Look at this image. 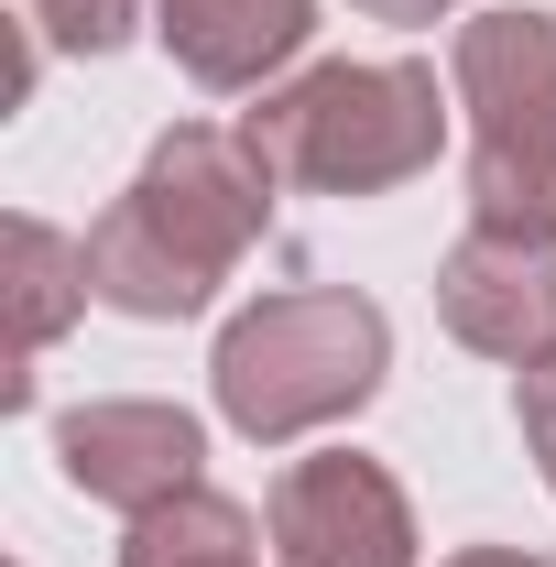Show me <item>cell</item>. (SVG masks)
<instances>
[{
    "instance_id": "obj_1",
    "label": "cell",
    "mask_w": 556,
    "mask_h": 567,
    "mask_svg": "<svg viewBox=\"0 0 556 567\" xmlns=\"http://www.w3.org/2000/svg\"><path fill=\"white\" fill-rule=\"evenodd\" d=\"M274 164L251 132L218 121H175L142 153V175L121 186V208L87 229V284L121 317H197L229 262L274 229Z\"/></svg>"
},
{
    "instance_id": "obj_2",
    "label": "cell",
    "mask_w": 556,
    "mask_h": 567,
    "mask_svg": "<svg viewBox=\"0 0 556 567\" xmlns=\"http://www.w3.org/2000/svg\"><path fill=\"white\" fill-rule=\"evenodd\" d=\"M393 371V328L371 295L349 284H295V295H262L218 328V360H208V393L240 436H306V425H339L382 393Z\"/></svg>"
},
{
    "instance_id": "obj_3",
    "label": "cell",
    "mask_w": 556,
    "mask_h": 567,
    "mask_svg": "<svg viewBox=\"0 0 556 567\" xmlns=\"http://www.w3.org/2000/svg\"><path fill=\"white\" fill-rule=\"evenodd\" d=\"M240 132L306 197H382V186L436 164L447 99H436V66H415V55H393V66H349L339 55V66H306L295 87H262V110Z\"/></svg>"
},
{
    "instance_id": "obj_4",
    "label": "cell",
    "mask_w": 556,
    "mask_h": 567,
    "mask_svg": "<svg viewBox=\"0 0 556 567\" xmlns=\"http://www.w3.org/2000/svg\"><path fill=\"white\" fill-rule=\"evenodd\" d=\"M459 110H470V229L556 251V11L459 22Z\"/></svg>"
},
{
    "instance_id": "obj_5",
    "label": "cell",
    "mask_w": 556,
    "mask_h": 567,
    "mask_svg": "<svg viewBox=\"0 0 556 567\" xmlns=\"http://www.w3.org/2000/svg\"><path fill=\"white\" fill-rule=\"evenodd\" d=\"M274 557L284 567H415V502L360 447L295 458L274 481Z\"/></svg>"
},
{
    "instance_id": "obj_6",
    "label": "cell",
    "mask_w": 556,
    "mask_h": 567,
    "mask_svg": "<svg viewBox=\"0 0 556 567\" xmlns=\"http://www.w3.org/2000/svg\"><path fill=\"white\" fill-rule=\"evenodd\" d=\"M55 458H66V481L87 502H110V513H164L175 492H197V458H208V436L186 404H76L55 425Z\"/></svg>"
},
{
    "instance_id": "obj_7",
    "label": "cell",
    "mask_w": 556,
    "mask_h": 567,
    "mask_svg": "<svg viewBox=\"0 0 556 567\" xmlns=\"http://www.w3.org/2000/svg\"><path fill=\"white\" fill-rule=\"evenodd\" d=\"M436 317L481 360H513V371L556 360V251L546 240H491V229H470L436 262Z\"/></svg>"
},
{
    "instance_id": "obj_8",
    "label": "cell",
    "mask_w": 556,
    "mask_h": 567,
    "mask_svg": "<svg viewBox=\"0 0 556 567\" xmlns=\"http://www.w3.org/2000/svg\"><path fill=\"white\" fill-rule=\"evenodd\" d=\"M153 33L197 87H262L274 66L306 55L317 0H153Z\"/></svg>"
},
{
    "instance_id": "obj_9",
    "label": "cell",
    "mask_w": 556,
    "mask_h": 567,
    "mask_svg": "<svg viewBox=\"0 0 556 567\" xmlns=\"http://www.w3.org/2000/svg\"><path fill=\"white\" fill-rule=\"evenodd\" d=\"M0 274H11V371H0V404H33V360L76 328V306L99 295L87 284V240L44 229V218H11L0 229Z\"/></svg>"
},
{
    "instance_id": "obj_10",
    "label": "cell",
    "mask_w": 556,
    "mask_h": 567,
    "mask_svg": "<svg viewBox=\"0 0 556 567\" xmlns=\"http://www.w3.org/2000/svg\"><path fill=\"white\" fill-rule=\"evenodd\" d=\"M121 567H262V535H251V513L229 492H175L164 513H132V535H121Z\"/></svg>"
},
{
    "instance_id": "obj_11",
    "label": "cell",
    "mask_w": 556,
    "mask_h": 567,
    "mask_svg": "<svg viewBox=\"0 0 556 567\" xmlns=\"http://www.w3.org/2000/svg\"><path fill=\"white\" fill-rule=\"evenodd\" d=\"M22 11H33L44 44H66V55H110V44H132V33H142L153 0H22Z\"/></svg>"
},
{
    "instance_id": "obj_12",
    "label": "cell",
    "mask_w": 556,
    "mask_h": 567,
    "mask_svg": "<svg viewBox=\"0 0 556 567\" xmlns=\"http://www.w3.org/2000/svg\"><path fill=\"white\" fill-rule=\"evenodd\" d=\"M513 415H524V447H535V470H546V492H556V360L513 371Z\"/></svg>"
},
{
    "instance_id": "obj_13",
    "label": "cell",
    "mask_w": 556,
    "mask_h": 567,
    "mask_svg": "<svg viewBox=\"0 0 556 567\" xmlns=\"http://www.w3.org/2000/svg\"><path fill=\"white\" fill-rule=\"evenodd\" d=\"M371 22H436V11H459V0H360Z\"/></svg>"
},
{
    "instance_id": "obj_14",
    "label": "cell",
    "mask_w": 556,
    "mask_h": 567,
    "mask_svg": "<svg viewBox=\"0 0 556 567\" xmlns=\"http://www.w3.org/2000/svg\"><path fill=\"white\" fill-rule=\"evenodd\" d=\"M447 567H546V557H524V546H470V557H447Z\"/></svg>"
}]
</instances>
